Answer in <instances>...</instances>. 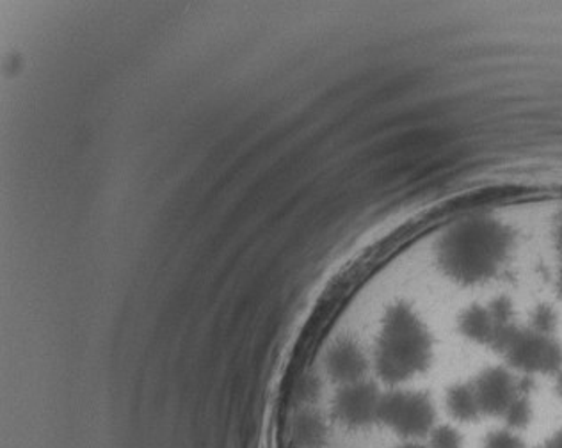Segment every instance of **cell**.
I'll list each match as a JSON object with an SVG mask.
<instances>
[{"label": "cell", "mask_w": 562, "mask_h": 448, "mask_svg": "<svg viewBox=\"0 0 562 448\" xmlns=\"http://www.w3.org/2000/svg\"><path fill=\"white\" fill-rule=\"evenodd\" d=\"M483 448H525L524 439L516 435V430L498 429L493 430L484 439Z\"/></svg>", "instance_id": "9c48e42d"}, {"label": "cell", "mask_w": 562, "mask_h": 448, "mask_svg": "<svg viewBox=\"0 0 562 448\" xmlns=\"http://www.w3.org/2000/svg\"><path fill=\"white\" fill-rule=\"evenodd\" d=\"M431 448H463V438L450 425H440L431 430Z\"/></svg>", "instance_id": "ba28073f"}, {"label": "cell", "mask_w": 562, "mask_h": 448, "mask_svg": "<svg viewBox=\"0 0 562 448\" xmlns=\"http://www.w3.org/2000/svg\"><path fill=\"white\" fill-rule=\"evenodd\" d=\"M398 448H431L429 447V445H418V444H415V441H409V444H406V445H403V447H398Z\"/></svg>", "instance_id": "7c38bea8"}, {"label": "cell", "mask_w": 562, "mask_h": 448, "mask_svg": "<svg viewBox=\"0 0 562 448\" xmlns=\"http://www.w3.org/2000/svg\"><path fill=\"white\" fill-rule=\"evenodd\" d=\"M381 393L367 381L347 384L333 402V415L349 429H366L378 422Z\"/></svg>", "instance_id": "277c9868"}, {"label": "cell", "mask_w": 562, "mask_h": 448, "mask_svg": "<svg viewBox=\"0 0 562 448\" xmlns=\"http://www.w3.org/2000/svg\"><path fill=\"white\" fill-rule=\"evenodd\" d=\"M539 448H562V430H559L558 435H553L547 444Z\"/></svg>", "instance_id": "30bf717a"}, {"label": "cell", "mask_w": 562, "mask_h": 448, "mask_svg": "<svg viewBox=\"0 0 562 448\" xmlns=\"http://www.w3.org/2000/svg\"><path fill=\"white\" fill-rule=\"evenodd\" d=\"M435 421V406L431 399L424 393L397 390V392L381 395L378 422L397 436L417 439L431 435Z\"/></svg>", "instance_id": "7a4b0ae2"}, {"label": "cell", "mask_w": 562, "mask_h": 448, "mask_svg": "<svg viewBox=\"0 0 562 448\" xmlns=\"http://www.w3.org/2000/svg\"><path fill=\"white\" fill-rule=\"evenodd\" d=\"M369 360L361 347L351 340H340L328 350L326 356V372L335 383L347 384L366 381Z\"/></svg>", "instance_id": "5b68a950"}, {"label": "cell", "mask_w": 562, "mask_h": 448, "mask_svg": "<svg viewBox=\"0 0 562 448\" xmlns=\"http://www.w3.org/2000/svg\"><path fill=\"white\" fill-rule=\"evenodd\" d=\"M472 384L477 399L481 415L497 416L504 421L516 401L524 395L520 384L512 370L504 367H492L484 370Z\"/></svg>", "instance_id": "3957f363"}, {"label": "cell", "mask_w": 562, "mask_h": 448, "mask_svg": "<svg viewBox=\"0 0 562 448\" xmlns=\"http://www.w3.org/2000/svg\"><path fill=\"white\" fill-rule=\"evenodd\" d=\"M447 410L456 421L475 422L481 418V407L473 393L472 384H456L447 392Z\"/></svg>", "instance_id": "8992f818"}, {"label": "cell", "mask_w": 562, "mask_h": 448, "mask_svg": "<svg viewBox=\"0 0 562 448\" xmlns=\"http://www.w3.org/2000/svg\"><path fill=\"white\" fill-rule=\"evenodd\" d=\"M294 435L300 447L323 448L328 439V425L319 413L305 411L295 421Z\"/></svg>", "instance_id": "52a82bcc"}, {"label": "cell", "mask_w": 562, "mask_h": 448, "mask_svg": "<svg viewBox=\"0 0 562 448\" xmlns=\"http://www.w3.org/2000/svg\"><path fill=\"white\" fill-rule=\"evenodd\" d=\"M555 373H558V383H555V390H558L559 397L562 399V367Z\"/></svg>", "instance_id": "8fae6325"}, {"label": "cell", "mask_w": 562, "mask_h": 448, "mask_svg": "<svg viewBox=\"0 0 562 448\" xmlns=\"http://www.w3.org/2000/svg\"><path fill=\"white\" fill-rule=\"evenodd\" d=\"M432 358V338L415 310L395 304L384 317L375 367L389 383H403L429 367Z\"/></svg>", "instance_id": "6da1fadb"}]
</instances>
